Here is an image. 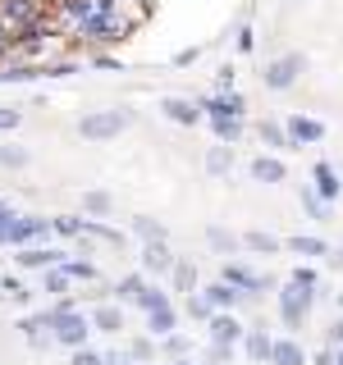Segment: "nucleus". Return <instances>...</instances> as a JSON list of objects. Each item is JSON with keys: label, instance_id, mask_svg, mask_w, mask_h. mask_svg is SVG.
Instances as JSON below:
<instances>
[{"label": "nucleus", "instance_id": "12", "mask_svg": "<svg viewBox=\"0 0 343 365\" xmlns=\"http://www.w3.org/2000/svg\"><path fill=\"white\" fill-rule=\"evenodd\" d=\"M202 297H206V306H211V311H234V306L243 302V292H238L234 283H224V279H215L211 288H202Z\"/></svg>", "mask_w": 343, "mask_h": 365}, {"label": "nucleus", "instance_id": "10", "mask_svg": "<svg viewBox=\"0 0 343 365\" xmlns=\"http://www.w3.org/2000/svg\"><path fill=\"white\" fill-rule=\"evenodd\" d=\"M270 365H307V347L297 338H270Z\"/></svg>", "mask_w": 343, "mask_h": 365}, {"label": "nucleus", "instance_id": "7", "mask_svg": "<svg viewBox=\"0 0 343 365\" xmlns=\"http://www.w3.org/2000/svg\"><path fill=\"white\" fill-rule=\"evenodd\" d=\"M206 324H211V342H224V347H238V338H243V329H247L234 311H211Z\"/></svg>", "mask_w": 343, "mask_h": 365}, {"label": "nucleus", "instance_id": "11", "mask_svg": "<svg viewBox=\"0 0 343 365\" xmlns=\"http://www.w3.org/2000/svg\"><path fill=\"white\" fill-rule=\"evenodd\" d=\"M284 133H289V142L293 146H316L320 142V137H325V123H316V119H302V114H293V119L289 123H284Z\"/></svg>", "mask_w": 343, "mask_h": 365}, {"label": "nucleus", "instance_id": "41", "mask_svg": "<svg viewBox=\"0 0 343 365\" xmlns=\"http://www.w3.org/2000/svg\"><path fill=\"white\" fill-rule=\"evenodd\" d=\"M69 365H106V356H101V351H91L87 342H83V347H74V361H69Z\"/></svg>", "mask_w": 343, "mask_h": 365}, {"label": "nucleus", "instance_id": "54", "mask_svg": "<svg viewBox=\"0 0 343 365\" xmlns=\"http://www.w3.org/2000/svg\"><path fill=\"white\" fill-rule=\"evenodd\" d=\"M339 306H343V302H339Z\"/></svg>", "mask_w": 343, "mask_h": 365}, {"label": "nucleus", "instance_id": "21", "mask_svg": "<svg viewBox=\"0 0 343 365\" xmlns=\"http://www.w3.org/2000/svg\"><path fill=\"white\" fill-rule=\"evenodd\" d=\"M238 342H243V351H247L252 361H266L270 356V334H266V329H243V338H238Z\"/></svg>", "mask_w": 343, "mask_h": 365}, {"label": "nucleus", "instance_id": "46", "mask_svg": "<svg viewBox=\"0 0 343 365\" xmlns=\"http://www.w3.org/2000/svg\"><path fill=\"white\" fill-rule=\"evenodd\" d=\"M206 361H211V365H224V361H234V347H224V342H211Z\"/></svg>", "mask_w": 343, "mask_h": 365}, {"label": "nucleus", "instance_id": "43", "mask_svg": "<svg viewBox=\"0 0 343 365\" xmlns=\"http://www.w3.org/2000/svg\"><path fill=\"white\" fill-rule=\"evenodd\" d=\"M5 292H9V297H14V302H28V297H32V292H28V288H23V283H19V279H9V274H5V279H0V297H5Z\"/></svg>", "mask_w": 343, "mask_h": 365}, {"label": "nucleus", "instance_id": "34", "mask_svg": "<svg viewBox=\"0 0 343 365\" xmlns=\"http://www.w3.org/2000/svg\"><path fill=\"white\" fill-rule=\"evenodd\" d=\"M51 233H60V237H83V220H78V215H55V220H51Z\"/></svg>", "mask_w": 343, "mask_h": 365}, {"label": "nucleus", "instance_id": "32", "mask_svg": "<svg viewBox=\"0 0 343 365\" xmlns=\"http://www.w3.org/2000/svg\"><path fill=\"white\" fill-rule=\"evenodd\" d=\"M83 233H87V237H101V242H110V247H124V233L106 228L101 220H83Z\"/></svg>", "mask_w": 343, "mask_h": 365}, {"label": "nucleus", "instance_id": "3", "mask_svg": "<svg viewBox=\"0 0 343 365\" xmlns=\"http://www.w3.org/2000/svg\"><path fill=\"white\" fill-rule=\"evenodd\" d=\"M129 123H133V114H124V110H96V114H83V119H78V133H83L87 142H110V137H119Z\"/></svg>", "mask_w": 343, "mask_h": 365}, {"label": "nucleus", "instance_id": "17", "mask_svg": "<svg viewBox=\"0 0 343 365\" xmlns=\"http://www.w3.org/2000/svg\"><path fill=\"white\" fill-rule=\"evenodd\" d=\"M91 329H101V334H119L124 329V306H96V311H91V319H87Z\"/></svg>", "mask_w": 343, "mask_h": 365}, {"label": "nucleus", "instance_id": "27", "mask_svg": "<svg viewBox=\"0 0 343 365\" xmlns=\"http://www.w3.org/2000/svg\"><path fill=\"white\" fill-rule=\"evenodd\" d=\"M165 302H169V292H160L156 283H142V288H137V297H133L137 311H156V306H165Z\"/></svg>", "mask_w": 343, "mask_h": 365}, {"label": "nucleus", "instance_id": "28", "mask_svg": "<svg viewBox=\"0 0 343 365\" xmlns=\"http://www.w3.org/2000/svg\"><path fill=\"white\" fill-rule=\"evenodd\" d=\"M261 142L274 146V151H293V142H289V133H284V123H261Z\"/></svg>", "mask_w": 343, "mask_h": 365}, {"label": "nucleus", "instance_id": "38", "mask_svg": "<svg viewBox=\"0 0 343 365\" xmlns=\"http://www.w3.org/2000/svg\"><path fill=\"white\" fill-rule=\"evenodd\" d=\"M129 361H156V342L151 338H133L129 342Z\"/></svg>", "mask_w": 343, "mask_h": 365}, {"label": "nucleus", "instance_id": "25", "mask_svg": "<svg viewBox=\"0 0 343 365\" xmlns=\"http://www.w3.org/2000/svg\"><path fill=\"white\" fill-rule=\"evenodd\" d=\"M238 247H247V251H257V256H274L284 242L279 237H270V233H247V237H238Z\"/></svg>", "mask_w": 343, "mask_h": 365}, {"label": "nucleus", "instance_id": "33", "mask_svg": "<svg viewBox=\"0 0 343 365\" xmlns=\"http://www.w3.org/2000/svg\"><path fill=\"white\" fill-rule=\"evenodd\" d=\"M142 283H146V274H142V269H137V274H124V279L114 283V297H119V302H133Z\"/></svg>", "mask_w": 343, "mask_h": 365}, {"label": "nucleus", "instance_id": "26", "mask_svg": "<svg viewBox=\"0 0 343 365\" xmlns=\"http://www.w3.org/2000/svg\"><path fill=\"white\" fill-rule=\"evenodd\" d=\"M69 283H74V279H69V274H64L60 265L41 269V292H51V297H64V292H69Z\"/></svg>", "mask_w": 343, "mask_h": 365}, {"label": "nucleus", "instance_id": "31", "mask_svg": "<svg viewBox=\"0 0 343 365\" xmlns=\"http://www.w3.org/2000/svg\"><path fill=\"white\" fill-rule=\"evenodd\" d=\"M133 233L142 237V242H156V237H165V224L151 220V215H137V220H133Z\"/></svg>", "mask_w": 343, "mask_h": 365}, {"label": "nucleus", "instance_id": "1", "mask_svg": "<svg viewBox=\"0 0 343 365\" xmlns=\"http://www.w3.org/2000/svg\"><path fill=\"white\" fill-rule=\"evenodd\" d=\"M87 334H91V324H87V315L83 311H74L69 302H60V306H51V342H60V347H83L87 342Z\"/></svg>", "mask_w": 343, "mask_h": 365}, {"label": "nucleus", "instance_id": "14", "mask_svg": "<svg viewBox=\"0 0 343 365\" xmlns=\"http://www.w3.org/2000/svg\"><path fill=\"white\" fill-rule=\"evenodd\" d=\"M41 19V0H5V23L9 28H28Z\"/></svg>", "mask_w": 343, "mask_h": 365}, {"label": "nucleus", "instance_id": "13", "mask_svg": "<svg viewBox=\"0 0 343 365\" xmlns=\"http://www.w3.org/2000/svg\"><path fill=\"white\" fill-rule=\"evenodd\" d=\"M160 110H165V119H174V123H202V106H192L188 96H165L160 101Z\"/></svg>", "mask_w": 343, "mask_h": 365}, {"label": "nucleus", "instance_id": "36", "mask_svg": "<svg viewBox=\"0 0 343 365\" xmlns=\"http://www.w3.org/2000/svg\"><path fill=\"white\" fill-rule=\"evenodd\" d=\"M302 205L312 210V220H329V201H320L316 187H307V182H302Z\"/></svg>", "mask_w": 343, "mask_h": 365}, {"label": "nucleus", "instance_id": "30", "mask_svg": "<svg viewBox=\"0 0 343 365\" xmlns=\"http://www.w3.org/2000/svg\"><path fill=\"white\" fill-rule=\"evenodd\" d=\"M83 210L101 220V215H110V210H114V197H110V192H83Z\"/></svg>", "mask_w": 343, "mask_h": 365}, {"label": "nucleus", "instance_id": "6", "mask_svg": "<svg viewBox=\"0 0 343 365\" xmlns=\"http://www.w3.org/2000/svg\"><path fill=\"white\" fill-rule=\"evenodd\" d=\"M137 265H142V274H169V265H174V251H169L165 237H156V242H142V256H137Z\"/></svg>", "mask_w": 343, "mask_h": 365}, {"label": "nucleus", "instance_id": "44", "mask_svg": "<svg viewBox=\"0 0 343 365\" xmlns=\"http://www.w3.org/2000/svg\"><path fill=\"white\" fill-rule=\"evenodd\" d=\"M188 315H192V319H211V306H206L202 292H188Z\"/></svg>", "mask_w": 343, "mask_h": 365}, {"label": "nucleus", "instance_id": "47", "mask_svg": "<svg viewBox=\"0 0 343 365\" xmlns=\"http://www.w3.org/2000/svg\"><path fill=\"white\" fill-rule=\"evenodd\" d=\"M293 283H302V288H316V283H320V274H316L312 265H297V269H293Z\"/></svg>", "mask_w": 343, "mask_h": 365}, {"label": "nucleus", "instance_id": "39", "mask_svg": "<svg viewBox=\"0 0 343 365\" xmlns=\"http://www.w3.org/2000/svg\"><path fill=\"white\" fill-rule=\"evenodd\" d=\"M23 334H41V329H51V311H37V315H23L19 319Z\"/></svg>", "mask_w": 343, "mask_h": 365}, {"label": "nucleus", "instance_id": "50", "mask_svg": "<svg viewBox=\"0 0 343 365\" xmlns=\"http://www.w3.org/2000/svg\"><path fill=\"white\" fill-rule=\"evenodd\" d=\"M106 365H133V361H124V356H106Z\"/></svg>", "mask_w": 343, "mask_h": 365}, {"label": "nucleus", "instance_id": "42", "mask_svg": "<svg viewBox=\"0 0 343 365\" xmlns=\"http://www.w3.org/2000/svg\"><path fill=\"white\" fill-rule=\"evenodd\" d=\"M165 356L174 361V356H188V338L183 334H165Z\"/></svg>", "mask_w": 343, "mask_h": 365}, {"label": "nucleus", "instance_id": "9", "mask_svg": "<svg viewBox=\"0 0 343 365\" xmlns=\"http://www.w3.org/2000/svg\"><path fill=\"white\" fill-rule=\"evenodd\" d=\"M220 279H224V283H234V288H238V292H243V297H257L261 288H266V279H261V274H257V269H247V265H238V260H229V265L220 269Z\"/></svg>", "mask_w": 343, "mask_h": 365}, {"label": "nucleus", "instance_id": "4", "mask_svg": "<svg viewBox=\"0 0 343 365\" xmlns=\"http://www.w3.org/2000/svg\"><path fill=\"white\" fill-rule=\"evenodd\" d=\"M46 233H51V220H41V215H9L5 220V247H28L32 237Z\"/></svg>", "mask_w": 343, "mask_h": 365}, {"label": "nucleus", "instance_id": "18", "mask_svg": "<svg viewBox=\"0 0 343 365\" xmlns=\"http://www.w3.org/2000/svg\"><path fill=\"white\" fill-rule=\"evenodd\" d=\"M252 178L257 182H284L289 169H284V160H274V155H257L252 160Z\"/></svg>", "mask_w": 343, "mask_h": 365}, {"label": "nucleus", "instance_id": "29", "mask_svg": "<svg viewBox=\"0 0 343 365\" xmlns=\"http://www.w3.org/2000/svg\"><path fill=\"white\" fill-rule=\"evenodd\" d=\"M28 146H14V142H5L0 146V169H28Z\"/></svg>", "mask_w": 343, "mask_h": 365}, {"label": "nucleus", "instance_id": "48", "mask_svg": "<svg viewBox=\"0 0 343 365\" xmlns=\"http://www.w3.org/2000/svg\"><path fill=\"white\" fill-rule=\"evenodd\" d=\"M329 347H343V319H334V329H329Z\"/></svg>", "mask_w": 343, "mask_h": 365}, {"label": "nucleus", "instance_id": "22", "mask_svg": "<svg viewBox=\"0 0 343 365\" xmlns=\"http://www.w3.org/2000/svg\"><path fill=\"white\" fill-rule=\"evenodd\" d=\"M169 279H174V292H192V288H197V265H192V260H183V256H174Z\"/></svg>", "mask_w": 343, "mask_h": 365}, {"label": "nucleus", "instance_id": "8", "mask_svg": "<svg viewBox=\"0 0 343 365\" xmlns=\"http://www.w3.org/2000/svg\"><path fill=\"white\" fill-rule=\"evenodd\" d=\"M78 32H83V37H91V41H114V37H124V23L114 19V14H87L83 23H78Z\"/></svg>", "mask_w": 343, "mask_h": 365}, {"label": "nucleus", "instance_id": "15", "mask_svg": "<svg viewBox=\"0 0 343 365\" xmlns=\"http://www.w3.org/2000/svg\"><path fill=\"white\" fill-rule=\"evenodd\" d=\"M14 260H19L23 269H51V265H60V260H64V251H51V247H23Z\"/></svg>", "mask_w": 343, "mask_h": 365}, {"label": "nucleus", "instance_id": "45", "mask_svg": "<svg viewBox=\"0 0 343 365\" xmlns=\"http://www.w3.org/2000/svg\"><path fill=\"white\" fill-rule=\"evenodd\" d=\"M19 123H23V114H19V110H9V106H0V133H14V128H19Z\"/></svg>", "mask_w": 343, "mask_h": 365}, {"label": "nucleus", "instance_id": "2", "mask_svg": "<svg viewBox=\"0 0 343 365\" xmlns=\"http://www.w3.org/2000/svg\"><path fill=\"white\" fill-rule=\"evenodd\" d=\"M312 302H316V288H302V283H293V279L279 288V319H284L289 334H302V329H307Z\"/></svg>", "mask_w": 343, "mask_h": 365}, {"label": "nucleus", "instance_id": "52", "mask_svg": "<svg viewBox=\"0 0 343 365\" xmlns=\"http://www.w3.org/2000/svg\"><path fill=\"white\" fill-rule=\"evenodd\" d=\"M334 365H343V347H334Z\"/></svg>", "mask_w": 343, "mask_h": 365}, {"label": "nucleus", "instance_id": "49", "mask_svg": "<svg viewBox=\"0 0 343 365\" xmlns=\"http://www.w3.org/2000/svg\"><path fill=\"white\" fill-rule=\"evenodd\" d=\"M312 365H334V347H325V351H316Z\"/></svg>", "mask_w": 343, "mask_h": 365}, {"label": "nucleus", "instance_id": "53", "mask_svg": "<svg viewBox=\"0 0 343 365\" xmlns=\"http://www.w3.org/2000/svg\"><path fill=\"white\" fill-rule=\"evenodd\" d=\"M5 210H9V205H5V201H0V215H5Z\"/></svg>", "mask_w": 343, "mask_h": 365}, {"label": "nucleus", "instance_id": "51", "mask_svg": "<svg viewBox=\"0 0 343 365\" xmlns=\"http://www.w3.org/2000/svg\"><path fill=\"white\" fill-rule=\"evenodd\" d=\"M174 365H197V361H192V356H174Z\"/></svg>", "mask_w": 343, "mask_h": 365}, {"label": "nucleus", "instance_id": "20", "mask_svg": "<svg viewBox=\"0 0 343 365\" xmlns=\"http://www.w3.org/2000/svg\"><path fill=\"white\" fill-rule=\"evenodd\" d=\"M146 324H151V338H165V334H174V324H179V315H174V306H156V311H146Z\"/></svg>", "mask_w": 343, "mask_h": 365}, {"label": "nucleus", "instance_id": "40", "mask_svg": "<svg viewBox=\"0 0 343 365\" xmlns=\"http://www.w3.org/2000/svg\"><path fill=\"white\" fill-rule=\"evenodd\" d=\"M41 68H28V64H14V68H5L0 73V83H28V78H37Z\"/></svg>", "mask_w": 343, "mask_h": 365}, {"label": "nucleus", "instance_id": "19", "mask_svg": "<svg viewBox=\"0 0 343 365\" xmlns=\"http://www.w3.org/2000/svg\"><path fill=\"white\" fill-rule=\"evenodd\" d=\"M229 169H234V146H229V142H220V146H211V151H206V174L224 178Z\"/></svg>", "mask_w": 343, "mask_h": 365}, {"label": "nucleus", "instance_id": "37", "mask_svg": "<svg viewBox=\"0 0 343 365\" xmlns=\"http://www.w3.org/2000/svg\"><path fill=\"white\" fill-rule=\"evenodd\" d=\"M206 242H211L215 251H224V256H234V251H238V237L224 233V228H211V233H206Z\"/></svg>", "mask_w": 343, "mask_h": 365}, {"label": "nucleus", "instance_id": "23", "mask_svg": "<svg viewBox=\"0 0 343 365\" xmlns=\"http://www.w3.org/2000/svg\"><path fill=\"white\" fill-rule=\"evenodd\" d=\"M211 128H215V137H220V142L234 146L238 137H243V119H238V114H211Z\"/></svg>", "mask_w": 343, "mask_h": 365}, {"label": "nucleus", "instance_id": "24", "mask_svg": "<svg viewBox=\"0 0 343 365\" xmlns=\"http://www.w3.org/2000/svg\"><path fill=\"white\" fill-rule=\"evenodd\" d=\"M289 251H293V256H302V260H312V256H325V251H329V242H325V237H312V233H297V237H289Z\"/></svg>", "mask_w": 343, "mask_h": 365}, {"label": "nucleus", "instance_id": "5", "mask_svg": "<svg viewBox=\"0 0 343 365\" xmlns=\"http://www.w3.org/2000/svg\"><path fill=\"white\" fill-rule=\"evenodd\" d=\"M297 73H302V55H279L274 64H266V87L270 91H289L293 83H297Z\"/></svg>", "mask_w": 343, "mask_h": 365}, {"label": "nucleus", "instance_id": "16", "mask_svg": "<svg viewBox=\"0 0 343 365\" xmlns=\"http://www.w3.org/2000/svg\"><path fill=\"white\" fill-rule=\"evenodd\" d=\"M312 178H316V197H320V201H334V197H339L343 182H339V169H334V165H325V160H320V165L312 169Z\"/></svg>", "mask_w": 343, "mask_h": 365}, {"label": "nucleus", "instance_id": "35", "mask_svg": "<svg viewBox=\"0 0 343 365\" xmlns=\"http://www.w3.org/2000/svg\"><path fill=\"white\" fill-rule=\"evenodd\" d=\"M60 269L69 274V279H83V283H91V279H96V265H91V260H60Z\"/></svg>", "mask_w": 343, "mask_h": 365}]
</instances>
